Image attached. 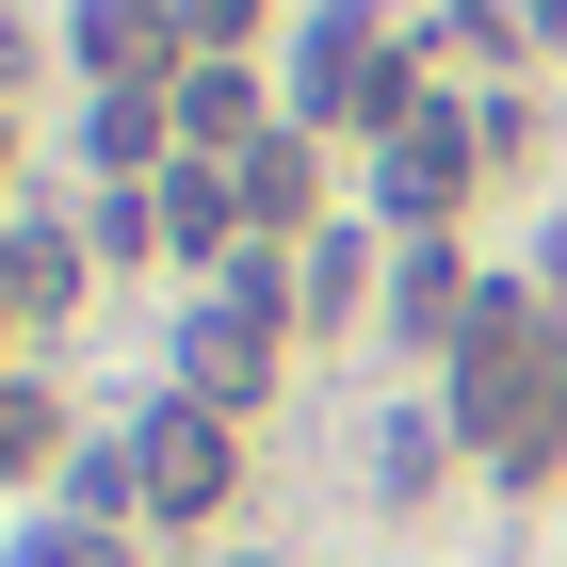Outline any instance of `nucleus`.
<instances>
[{
    "instance_id": "nucleus-1",
    "label": "nucleus",
    "mask_w": 567,
    "mask_h": 567,
    "mask_svg": "<svg viewBox=\"0 0 567 567\" xmlns=\"http://www.w3.org/2000/svg\"><path fill=\"white\" fill-rule=\"evenodd\" d=\"M454 422H471L486 471H551L567 454V341L535 324L519 292L471 308V341H454Z\"/></svg>"
},
{
    "instance_id": "nucleus-2",
    "label": "nucleus",
    "mask_w": 567,
    "mask_h": 567,
    "mask_svg": "<svg viewBox=\"0 0 567 567\" xmlns=\"http://www.w3.org/2000/svg\"><path fill=\"white\" fill-rule=\"evenodd\" d=\"M292 114H324V131H405V49L373 33V17H308Z\"/></svg>"
},
{
    "instance_id": "nucleus-3",
    "label": "nucleus",
    "mask_w": 567,
    "mask_h": 567,
    "mask_svg": "<svg viewBox=\"0 0 567 567\" xmlns=\"http://www.w3.org/2000/svg\"><path fill=\"white\" fill-rule=\"evenodd\" d=\"M260 373H276V260H227L195 308V405H244Z\"/></svg>"
},
{
    "instance_id": "nucleus-4",
    "label": "nucleus",
    "mask_w": 567,
    "mask_h": 567,
    "mask_svg": "<svg viewBox=\"0 0 567 567\" xmlns=\"http://www.w3.org/2000/svg\"><path fill=\"white\" fill-rule=\"evenodd\" d=\"M131 471H146L163 519H212V503H227V405H163V422L131 437Z\"/></svg>"
},
{
    "instance_id": "nucleus-5",
    "label": "nucleus",
    "mask_w": 567,
    "mask_h": 567,
    "mask_svg": "<svg viewBox=\"0 0 567 567\" xmlns=\"http://www.w3.org/2000/svg\"><path fill=\"white\" fill-rule=\"evenodd\" d=\"M454 178H471V114H405V131H390V212L437 227V212H454Z\"/></svg>"
},
{
    "instance_id": "nucleus-6",
    "label": "nucleus",
    "mask_w": 567,
    "mask_h": 567,
    "mask_svg": "<svg viewBox=\"0 0 567 567\" xmlns=\"http://www.w3.org/2000/svg\"><path fill=\"white\" fill-rule=\"evenodd\" d=\"M227 227H244V178H227V163H178V178H163V244L227 260Z\"/></svg>"
},
{
    "instance_id": "nucleus-7",
    "label": "nucleus",
    "mask_w": 567,
    "mask_h": 567,
    "mask_svg": "<svg viewBox=\"0 0 567 567\" xmlns=\"http://www.w3.org/2000/svg\"><path fill=\"white\" fill-rule=\"evenodd\" d=\"M178 131H195V146H260V97H244V65H195V82H178Z\"/></svg>"
},
{
    "instance_id": "nucleus-8",
    "label": "nucleus",
    "mask_w": 567,
    "mask_h": 567,
    "mask_svg": "<svg viewBox=\"0 0 567 567\" xmlns=\"http://www.w3.org/2000/svg\"><path fill=\"white\" fill-rule=\"evenodd\" d=\"M390 324H422V341H471V292H454V260H437V244L390 276Z\"/></svg>"
},
{
    "instance_id": "nucleus-9",
    "label": "nucleus",
    "mask_w": 567,
    "mask_h": 567,
    "mask_svg": "<svg viewBox=\"0 0 567 567\" xmlns=\"http://www.w3.org/2000/svg\"><path fill=\"white\" fill-rule=\"evenodd\" d=\"M163 49H178V17H146V0L82 17V65H114V82H131V65H163Z\"/></svg>"
},
{
    "instance_id": "nucleus-10",
    "label": "nucleus",
    "mask_w": 567,
    "mask_h": 567,
    "mask_svg": "<svg viewBox=\"0 0 567 567\" xmlns=\"http://www.w3.org/2000/svg\"><path fill=\"white\" fill-rule=\"evenodd\" d=\"M82 146H97V163H146V146H163V97H146V82H97Z\"/></svg>"
},
{
    "instance_id": "nucleus-11",
    "label": "nucleus",
    "mask_w": 567,
    "mask_h": 567,
    "mask_svg": "<svg viewBox=\"0 0 567 567\" xmlns=\"http://www.w3.org/2000/svg\"><path fill=\"white\" fill-rule=\"evenodd\" d=\"M244 212H260V227H276V212H308V146H292V131L244 146Z\"/></svg>"
},
{
    "instance_id": "nucleus-12",
    "label": "nucleus",
    "mask_w": 567,
    "mask_h": 567,
    "mask_svg": "<svg viewBox=\"0 0 567 567\" xmlns=\"http://www.w3.org/2000/svg\"><path fill=\"white\" fill-rule=\"evenodd\" d=\"M17 567H131V551H114V519H49V535H17Z\"/></svg>"
},
{
    "instance_id": "nucleus-13",
    "label": "nucleus",
    "mask_w": 567,
    "mask_h": 567,
    "mask_svg": "<svg viewBox=\"0 0 567 567\" xmlns=\"http://www.w3.org/2000/svg\"><path fill=\"white\" fill-rule=\"evenodd\" d=\"M0 292L49 308V292H65V244H49V227H17V244H0Z\"/></svg>"
},
{
    "instance_id": "nucleus-14",
    "label": "nucleus",
    "mask_w": 567,
    "mask_h": 567,
    "mask_svg": "<svg viewBox=\"0 0 567 567\" xmlns=\"http://www.w3.org/2000/svg\"><path fill=\"white\" fill-rule=\"evenodd\" d=\"M308 324H357V227L324 244V260H308Z\"/></svg>"
},
{
    "instance_id": "nucleus-15",
    "label": "nucleus",
    "mask_w": 567,
    "mask_h": 567,
    "mask_svg": "<svg viewBox=\"0 0 567 567\" xmlns=\"http://www.w3.org/2000/svg\"><path fill=\"white\" fill-rule=\"evenodd\" d=\"M178 33H195V49H244V33H260V0H178Z\"/></svg>"
},
{
    "instance_id": "nucleus-16",
    "label": "nucleus",
    "mask_w": 567,
    "mask_h": 567,
    "mask_svg": "<svg viewBox=\"0 0 567 567\" xmlns=\"http://www.w3.org/2000/svg\"><path fill=\"white\" fill-rule=\"evenodd\" d=\"M33 454H49V405H33V390H0V471H33Z\"/></svg>"
},
{
    "instance_id": "nucleus-17",
    "label": "nucleus",
    "mask_w": 567,
    "mask_h": 567,
    "mask_svg": "<svg viewBox=\"0 0 567 567\" xmlns=\"http://www.w3.org/2000/svg\"><path fill=\"white\" fill-rule=\"evenodd\" d=\"M535 33H551V49H567V0H535Z\"/></svg>"
}]
</instances>
